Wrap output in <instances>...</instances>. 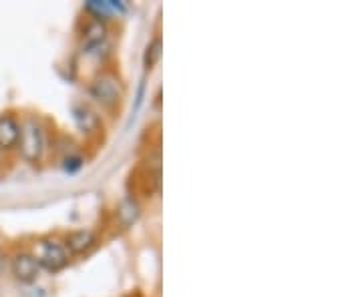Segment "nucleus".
Returning <instances> with one entry per match:
<instances>
[{
  "mask_svg": "<svg viewBox=\"0 0 362 297\" xmlns=\"http://www.w3.org/2000/svg\"><path fill=\"white\" fill-rule=\"evenodd\" d=\"M123 4L121 2H115V0H105V2H97V0H90L87 2V11L90 14H95L97 20H107V16L115 13H123Z\"/></svg>",
  "mask_w": 362,
  "mask_h": 297,
  "instance_id": "obj_9",
  "label": "nucleus"
},
{
  "mask_svg": "<svg viewBox=\"0 0 362 297\" xmlns=\"http://www.w3.org/2000/svg\"><path fill=\"white\" fill-rule=\"evenodd\" d=\"M73 119L83 133H93V131L99 129V116L87 104H77L73 109Z\"/></svg>",
  "mask_w": 362,
  "mask_h": 297,
  "instance_id": "obj_8",
  "label": "nucleus"
},
{
  "mask_svg": "<svg viewBox=\"0 0 362 297\" xmlns=\"http://www.w3.org/2000/svg\"><path fill=\"white\" fill-rule=\"evenodd\" d=\"M21 135V121L13 113H2L0 115V151L11 153L18 145Z\"/></svg>",
  "mask_w": 362,
  "mask_h": 297,
  "instance_id": "obj_5",
  "label": "nucleus"
},
{
  "mask_svg": "<svg viewBox=\"0 0 362 297\" xmlns=\"http://www.w3.org/2000/svg\"><path fill=\"white\" fill-rule=\"evenodd\" d=\"M21 157L26 163L37 165L45 155L47 149V135H45V127L39 119L35 115H26L21 121V135H18V145H16Z\"/></svg>",
  "mask_w": 362,
  "mask_h": 297,
  "instance_id": "obj_1",
  "label": "nucleus"
},
{
  "mask_svg": "<svg viewBox=\"0 0 362 297\" xmlns=\"http://www.w3.org/2000/svg\"><path fill=\"white\" fill-rule=\"evenodd\" d=\"M30 253L35 255L40 269L49 273H59L61 269H65L71 261V255L63 246V239L59 237H40L35 241Z\"/></svg>",
  "mask_w": 362,
  "mask_h": 297,
  "instance_id": "obj_2",
  "label": "nucleus"
},
{
  "mask_svg": "<svg viewBox=\"0 0 362 297\" xmlns=\"http://www.w3.org/2000/svg\"><path fill=\"white\" fill-rule=\"evenodd\" d=\"M6 261H8V257H6V253H4V249L0 247V273H2V269H4V265H6Z\"/></svg>",
  "mask_w": 362,
  "mask_h": 297,
  "instance_id": "obj_12",
  "label": "nucleus"
},
{
  "mask_svg": "<svg viewBox=\"0 0 362 297\" xmlns=\"http://www.w3.org/2000/svg\"><path fill=\"white\" fill-rule=\"evenodd\" d=\"M63 246L66 247L69 255H83L97 246V235L90 229H75L63 237Z\"/></svg>",
  "mask_w": 362,
  "mask_h": 297,
  "instance_id": "obj_6",
  "label": "nucleus"
},
{
  "mask_svg": "<svg viewBox=\"0 0 362 297\" xmlns=\"http://www.w3.org/2000/svg\"><path fill=\"white\" fill-rule=\"evenodd\" d=\"M89 95L103 107H115L123 97V85L113 73H101L90 80Z\"/></svg>",
  "mask_w": 362,
  "mask_h": 297,
  "instance_id": "obj_3",
  "label": "nucleus"
},
{
  "mask_svg": "<svg viewBox=\"0 0 362 297\" xmlns=\"http://www.w3.org/2000/svg\"><path fill=\"white\" fill-rule=\"evenodd\" d=\"M83 167V159L81 157H66L65 159V169L69 173L77 171V169Z\"/></svg>",
  "mask_w": 362,
  "mask_h": 297,
  "instance_id": "obj_11",
  "label": "nucleus"
},
{
  "mask_svg": "<svg viewBox=\"0 0 362 297\" xmlns=\"http://www.w3.org/2000/svg\"><path fill=\"white\" fill-rule=\"evenodd\" d=\"M0 167H2V151H0Z\"/></svg>",
  "mask_w": 362,
  "mask_h": 297,
  "instance_id": "obj_13",
  "label": "nucleus"
},
{
  "mask_svg": "<svg viewBox=\"0 0 362 297\" xmlns=\"http://www.w3.org/2000/svg\"><path fill=\"white\" fill-rule=\"evenodd\" d=\"M8 263H11V273H13V277L18 284L30 285L39 279L40 267L35 255L30 253V249L14 251L13 255L8 257Z\"/></svg>",
  "mask_w": 362,
  "mask_h": 297,
  "instance_id": "obj_4",
  "label": "nucleus"
},
{
  "mask_svg": "<svg viewBox=\"0 0 362 297\" xmlns=\"http://www.w3.org/2000/svg\"><path fill=\"white\" fill-rule=\"evenodd\" d=\"M159 59H161V39L156 37V39L147 44V49H145V54H143V65H145L147 71H151V68L159 63Z\"/></svg>",
  "mask_w": 362,
  "mask_h": 297,
  "instance_id": "obj_10",
  "label": "nucleus"
},
{
  "mask_svg": "<svg viewBox=\"0 0 362 297\" xmlns=\"http://www.w3.org/2000/svg\"><path fill=\"white\" fill-rule=\"evenodd\" d=\"M139 217H141V207L133 197H125L117 207V221L123 229L133 227L139 221Z\"/></svg>",
  "mask_w": 362,
  "mask_h": 297,
  "instance_id": "obj_7",
  "label": "nucleus"
}]
</instances>
